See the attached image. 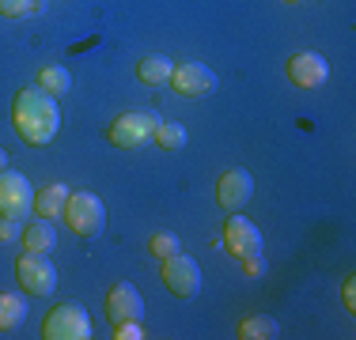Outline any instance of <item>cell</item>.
Masks as SVG:
<instances>
[{
  "label": "cell",
  "instance_id": "7402d4cb",
  "mask_svg": "<svg viewBox=\"0 0 356 340\" xmlns=\"http://www.w3.org/2000/svg\"><path fill=\"white\" fill-rule=\"evenodd\" d=\"M140 337H144L140 321H118L114 325V340H140Z\"/></svg>",
  "mask_w": 356,
  "mask_h": 340
},
{
  "label": "cell",
  "instance_id": "30bf717a",
  "mask_svg": "<svg viewBox=\"0 0 356 340\" xmlns=\"http://www.w3.org/2000/svg\"><path fill=\"white\" fill-rule=\"evenodd\" d=\"M288 80L296 83V87L311 91V87H322V83L330 80V61L322 53H292L288 57Z\"/></svg>",
  "mask_w": 356,
  "mask_h": 340
},
{
  "label": "cell",
  "instance_id": "44dd1931",
  "mask_svg": "<svg viewBox=\"0 0 356 340\" xmlns=\"http://www.w3.org/2000/svg\"><path fill=\"white\" fill-rule=\"evenodd\" d=\"M35 12H42V0H0V15L8 19H27Z\"/></svg>",
  "mask_w": 356,
  "mask_h": 340
},
{
  "label": "cell",
  "instance_id": "2e32d148",
  "mask_svg": "<svg viewBox=\"0 0 356 340\" xmlns=\"http://www.w3.org/2000/svg\"><path fill=\"white\" fill-rule=\"evenodd\" d=\"M23 246H27V253H49L54 250L57 235H54V227H49V219H38V223L23 227Z\"/></svg>",
  "mask_w": 356,
  "mask_h": 340
},
{
  "label": "cell",
  "instance_id": "6da1fadb",
  "mask_svg": "<svg viewBox=\"0 0 356 340\" xmlns=\"http://www.w3.org/2000/svg\"><path fill=\"white\" fill-rule=\"evenodd\" d=\"M12 125L19 133L23 144H49L57 133H61V106L49 91L42 87H23L15 91V102H12Z\"/></svg>",
  "mask_w": 356,
  "mask_h": 340
},
{
  "label": "cell",
  "instance_id": "4316f807",
  "mask_svg": "<svg viewBox=\"0 0 356 340\" xmlns=\"http://www.w3.org/2000/svg\"><path fill=\"white\" fill-rule=\"evenodd\" d=\"M284 4H303V0H284Z\"/></svg>",
  "mask_w": 356,
  "mask_h": 340
},
{
  "label": "cell",
  "instance_id": "277c9868",
  "mask_svg": "<svg viewBox=\"0 0 356 340\" xmlns=\"http://www.w3.org/2000/svg\"><path fill=\"white\" fill-rule=\"evenodd\" d=\"M156 125H159L156 114H148V110H133V114H122V117L110 121L106 140L114 144V148H144V144L156 136Z\"/></svg>",
  "mask_w": 356,
  "mask_h": 340
},
{
  "label": "cell",
  "instance_id": "484cf974",
  "mask_svg": "<svg viewBox=\"0 0 356 340\" xmlns=\"http://www.w3.org/2000/svg\"><path fill=\"white\" fill-rule=\"evenodd\" d=\"M4 167H8V151L0 148V170H4Z\"/></svg>",
  "mask_w": 356,
  "mask_h": 340
},
{
  "label": "cell",
  "instance_id": "5bb4252c",
  "mask_svg": "<svg viewBox=\"0 0 356 340\" xmlns=\"http://www.w3.org/2000/svg\"><path fill=\"white\" fill-rule=\"evenodd\" d=\"M281 337V325L269 314H250V318L239 321V340H277Z\"/></svg>",
  "mask_w": 356,
  "mask_h": 340
},
{
  "label": "cell",
  "instance_id": "5b68a950",
  "mask_svg": "<svg viewBox=\"0 0 356 340\" xmlns=\"http://www.w3.org/2000/svg\"><path fill=\"white\" fill-rule=\"evenodd\" d=\"M15 280H19V287L27 295L46 299L57 287V269L46 261V253H23V257L15 261Z\"/></svg>",
  "mask_w": 356,
  "mask_h": 340
},
{
  "label": "cell",
  "instance_id": "d6986e66",
  "mask_svg": "<svg viewBox=\"0 0 356 340\" xmlns=\"http://www.w3.org/2000/svg\"><path fill=\"white\" fill-rule=\"evenodd\" d=\"M152 140H156L163 151H182V148H186V140H190V133H186L182 125H175V121H159V125H156V136H152Z\"/></svg>",
  "mask_w": 356,
  "mask_h": 340
},
{
  "label": "cell",
  "instance_id": "d4e9b609",
  "mask_svg": "<svg viewBox=\"0 0 356 340\" xmlns=\"http://www.w3.org/2000/svg\"><path fill=\"white\" fill-rule=\"evenodd\" d=\"M356 280L349 276V280H345V287H341V299H345V310H356Z\"/></svg>",
  "mask_w": 356,
  "mask_h": 340
},
{
  "label": "cell",
  "instance_id": "ffe728a7",
  "mask_svg": "<svg viewBox=\"0 0 356 340\" xmlns=\"http://www.w3.org/2000/svg\"><path fill=\"white\" fill-rule=\"evenodd\" d=\"M148 253L152 257H171V253H182V242H178V235H171V231H156L148 238Z\"/></svg>",
  "mask_w": 356,
  "mask_h": 340
},
{
  "label": "cell",
  "instance_id": "603a6c76",
  "mask_svg": "<svg viewBox=\"0 0 356 340\" xmlns=\"http://www.w3.org/2000/svg\"><path fill=\"white\" fill-rule=\"evenodd\" d=\"M243 272H247L250 280H258L261 272H266V261H261V253H250V257H243Z\"/></svg>",
  "mask_w": 356,
  "mask_h": 340
},
{
  "label": "cell",
  "instance_id": "8fae6325",
  "mask_svg": "<svg viewBox=\"0 0 356 340\" xmlns=\"http://www.w3.org/2000/svg\"><path fill=\"white\" fill-rule=\"evenodd\" d=\"M250 197H254V178H250V170L235 167V170H224V174H220V182H216V201H220V208L239 212Z\"/></svg>",
  "mask_w": 356,
  "mask_h": 340
},
{
  "label": "cell",
  "instance_id": "7a4b0ae2",
  "mask_svg": "<svg viewBox=\"0 0 356 340\" xmlns=\"http://www.w3.org/2000/svg\"><path fill=\"white\" fill-rule=\"evenodd\" d=\"M65 223H69L72 235L80 238H99L106 227V204L95 197L91 189H76L69 193V204H65Z\"/></svg>",
  "mask_w": 356,
  "mask_h": 340
},
{
  "label": "cell",
  "instance_id": "cb8c5ba5",
  "mask_svg": "<svg viewBox=\"0 0 356 340\" xmlns=\"http://www.w3.org/2000/svg\"><path fill=\"white\" fill-rule=\"evenodd\" d=\"M15 235H23V231H19V219H12V216H0V242H12Z\"/></svg>",
  "mask_w": 356,
  "mask_h": 340
},
{
  "label": "cell",
  "instance_id": "7c38bea8",
  "mask_svg": "<svg viewBox=\"0 0 356 340\" xmlns=\"http://www.w3.org/2000/svg\"><path fill=\"white\" fill-rule=\"evenodd\" d=\"M106 318L114 321H140L144 318V299H140V291L133 284H114L110 287V295H106Z\"/></svg>",
  "mask_w": 356,
  "mask_h": 340
},
{
  "label": "cell",
  "instance_id": "e0dca14e",
  "mask_svg": "<svg viewBox=\"0 0 356 340\" xmlns=\"http://www.w3.org/2000/svg\"><path fill=\"white\" fill-rule=\"evenodd\" d=\"M171 72H175V61L163 57V53H152V57H144V61L137 65V76L144 83H167Z\"/></svg>",
  "mask_w": 356,
  "mask_h": 340
},
{
  "label": "cell",
  "instance_id": "3957f363",
  "mask_svg": "<svg viewBox=\"0 0 356 340\" xmlns=\"http://www.w3.org/2000/svg\"><path fill=\"white\" fill-rule=\"evenodd\" d=\"M46 340H88L91 337V314L80 303H61L46 314V325H42Z\"/></svg>",
  "mask_w": 356,
  "mask_h": 340
},
{
  "label": "cell",
  "instance_id": "9c48e42d",
  "mask_svg": "<svg viewBox=\"0 0 356 340\" xmlns=\"http://www.w3.org/2000/svg\"><path fill=\"white\" fill-rule=\"evenodd\" d=\"M224 246H227V253H232L235 261H243V257H250V253H261V231L247 216H227Z\"/></svg>",
  "mask_w": 356,
  "mask_h": 340
},
{
  "label": "cell",
  "instance_id": "ac0fdd59",
  "mask_svg": "<svg viewBox=\"0 0 356 340\" xmlns=\"http://www.w3.org/2000/svg\"><path fill=\"white\" fill-rule=\"evenodd\" d=\"M38 87L42 91H49V95H65V91L72 87V76H69V68H61V65H46V68H38Z\"/></svg>",
  "mask_w": 356,
  "mask_h": 340
},
{
  "label": "cell",
  "instance_id": "9a60e30c",
  "mask_svg": "<svg viewBox=\"0 0 356 340\" xmlns=\"http://www.w3.org/2000/svg\"><path fill=\"white\" fill-rule=\"evenodd\" d=\"M23 321H27V303H23V295L0 291V333H12Z\"/></svg>",
  "mask_w": 356,
  "mask_h": 340
},
{
  "label": "cell",
  "instance_id": "ba28073f",
  "mask_svg": "<svg viewBox=\"0 0 356 340\" xmlns=\"http://www.w3.org/2000/svg\"><path fill=\"white\" fill-rule=\"evenodd\" d=\"M167 83L186 99H201V95H213L216 91V72L201 61H182V65H175V72Z\"/></svg>",
  "mask_w": 356,
  "mask_h": 340
},
{
  "label": "cell",
  "instance_id": "4fadbf2b",
  "mask_svg": "<svg viewBox=\"0 0 356 340\" xmlns=\"http://www.w3.org/2000/svg\"><path fill=\"white\" fill-rule=\"evenodd\" d=\"M65 204H69V185L65 182H54V185L35 193V212L42 219H57L65 212Z\"/></svg>",
  "mask_w": 356,
  "mask_h": 340
},
{
  "label": "cell",
  "instance_id": "8992f818",
  "mask_svg": "<svg viewBox=\"0 0 356 340\" xmlns=\"http://www.w3.org/2000/svg\"><path fill=\"white\" fill-rule=\"evenodd\" d=\"M163 284L175 299H193L201 291V265L190 253H171L163 257Z\"/></svg>",
  "mask_w": 356,
  "mask_h": 340
},
{
  "label": "cell",
  "instance_id": "52a82bcc",
  "mask_svg": "<svg viewBox=\"0 0 356 340\" xmlns=\"http://www.w3.org/2000/svg\"><path fill=\"white\" fill-rule=\"evenodd\" d=\"M35 208V189L31 182L19 174V170H0V216L23 219L27 212Z\"/></svg>",
  "mask_w": 356,
  "mask_h": 340
}]
</instances>
